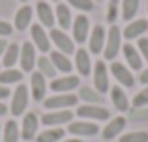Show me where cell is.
Here are the masks:
<instances>
[{
	"label": "cell",
	"mask_w": 148,
	"mask_h": 142,
	"mask_svg": "<svg viewBox=\"0 0 148 142\" xmlns=\"http://www.w3.org/2000/svg\"><path fill=\"white\" fill-rule=\"evenodd\" d=\"M94 86H96V92L99 94H105L109 88V73H107V66L105 62H96V67H94Z\"/></svg>",
	"instance_id": "5b68a950"
},
{
	"label": "cell",
	"mask_w": 148,
	"mask_h": 142,
	"mask_svg": "<svg viewBox=\"0 0 148 142\" xmlns=\"http://www.w3.org/2000/svg\"><path fill=\"white\" fill-rule=\"evenodd\" d=\"M146 30H148V21L146 19H137V21L130 22V24L124 28V37L135 39V37H141Z\"/></svg>",
	"instance_id": "9a60e30c"
},
{
	"label": "cell",
	"mask_w": 148,
	"mask_h": 142,
	"mask_svg": "<svg viewBox=\"0 0 148 142\" xmlns=\"http://www.w3.org/2000/svg\"><path fill=\"white\" fill-rule=\"evenodd\" d=\"M32 41L36 43V47L40 49L41 52H47L51 49V41L47 37V32L41 28V24H32Z\"/></svg>",
	"instance_id": "4fadbf2b"
},
{
	"label": "cell",
	"mask_w": 148,
	"mask_h": 142,
	"mask_svg": "<svg viewBox=\"0 0 148 142\" xmlns=\"http://www.w3.org/2000/svg\"><path fill=\"white\" fill-rule=\"evenodd\" d=\"M68 133L77 137H94L99 133V127L92 122H71L68 127Z\"/></svg>",
	"instance_id": "8992f818"
},
{
	"label": "cell",
	"mask_w": 148,
	"mask_h": 142,
	"mask_svg": "<svg viewBox=\"0 0 148 142\" xmlns=\"http://www.w3.org/2000/svg\"><path fill=\"white\" fill-rule=\"evenodd\" d=\"M88 28H90V22L86 15H77V19L73 21V39L77 43H84L88 37Z\"/></svg>",
	"instance_id": "8fae6325"
},
{
	"label": "cell",
	"mask_w": 148,
	"mask_h": 142,
	"mask_svg": "<svg viewBox=\"0 0 148 142\" xmlns=\"http://www.w3.org/2000/svg\"><path fill=\"white\" fill-rule=\"evenodd\" d=\"M130 120L133 122H143V120H148V110L145 109V107H135V109L130 110Z\"/></svg>",
	"instance_id": "836d02e7"
},
{
	"label": "cell",
	"mask_w": 148,
	"mask_h": 142,
	"mask_svg": "<svg viewBox=\"0 0 148 142\" xmlns=\"http://www.w3.org/2000/svg\"><path fill=\"white\" fill-rule=\"evenodd\" d=\"M137 10H139V0H122V17L126 21L133 19Z\"/></svg>",
	"instance_id": "f1b7e54d"
},
{
	"label": "cell",
	"mask_w": 148,
	"mask_h": 142,
	"mask_svg": "<svg viewBox=\"0 0 148 142\" xmlns=\"http://www.w3.org/2000/svg\"><path fill=\"white\" fill-rule=\"evenodd\" d=\"M66 135V131L62 127H54V129H47L45 133L38 135V142H58L62 140Z\"/></svg>",
	"instance_id": "484cf974"
},
{
	"label": "cell",
	"mask_w": 148,
	"mask_h": 142,
	"mask_svg": "<svg viewBox=\"0 0 148 142\" xmlns=\"http://www.w3.org/2000/svg\"><path fill=\"white\" fill-rule=\"evenodd\" d=\"M73 7L77 10H83V11H92L94 10V2L92 0H68Z\"/></svg>",
	"instance_id": "d590c367"
},
{
	"label": "cell",
	"mask_w": 148,
	"mask_h": 142,
	"mask_svg": "<svg viewBox=\"0 0 148 142\" xmlns=\"http://www.w3.org/2000/svg\"><path fill=\"white\" fill-rule=\"evenodd\" d=\"M56 19H58V24L60 28H69L71 24V13H69V7L66 4H58L56 6Z\"/></svg>",
	"instance_id": "4316f807"
},
{
	"label": "cell",
	"mask_w": 148,
	"mask_h": 142,
	"mask_svg": "<svg viewBox=\"0 0 148 142\" xmlns=\"http://www.w3.org/2000/svg\"><path fill=\"white\" fill-rule=\"evenodd\" d=\"M0 133H2V127H0Z\"/></svg>",
	"instance_id": "bcb514c9"
},
{
	"label": "cell",
	"mask_w": 148,
	"mask_h": 142,
	"mask_svg": "<svg viewBox=\"0 0 148 142\" xmlns=\"http://www.w3.org/2000/svg\"><path fill=\"white\" fill-rule=\"evenodd\" d=\"M54 2H58V0H54Z\"/></svg>",
	"instance_id": "7dc6e473"
},
{
	"label": "cell",
	"mask_w": 148,
	"mask_h": 142,
	"mask_svg": "<svg viewBox=\"0 0 148 142\" xmlns=\"http://www.w3.org/2000/svg\"><path fill=\"white\" fill-rule=\"evenodd\" d=\"M21 2H26V0H21Z\"/></svg>",
	"instance_id": "f6af8a7d"
},
{
	"label": "cell",
	"mask_w": 148,
	"mask_h": 142,
	"mask_svg": "<svg viewBox=\"0 0 148 142\" xmlns=\"http://www.w3.org/2000/svg\"><path fill=\"white\" fill-rule=\"evenodd\" d=\"M139 51H141L143 58L148 60V39L146 37H141V39H139Z\"/></svg>",
	"instance_id": "74e56055"
},
{
	"label": "cell",
	"mask_w": 148,
	"mask_h": 142,
	"mask_svg": "<svg viewBox=\"0 0 148 142\" xmlns=\"http://www.w3.org/2000/svg\"><path fill=\"white\" fill-rule=\"evenodd\" d=\"M26 105H28V86L19 84L17 90L13 94V103H11V114L13 116H21L25 112Z\"/></svg>",
	"instance_id": "3957f363"
},
{
	"label": "cell",
	"mask_w": 148,
	"mask_h": 142,
	"mask_svg": "<svg viewBox=\"0 0 148 142\" xmlns=\"http://www.w3.org/2000/svg\"><path fill=\"white\" fill-rule=\"evenodd\" d=\"M120 39H122V34H120V28L112 24L111 30L107 34V43H105V58L107 60H112L116 58L120 51Z\"/></svg>",
	"instance_id": "6da1fadb"
},
{
	"label": "cell",
	"mask_w": 148,
	"mask_h": 142,
	"mask_svg": "<svg viewBox=\"0 0 148 142\" xmlns=\"http://www.w3.org/2000/svg\"><path fill=\"white\" fill-rule=\"evenodd\" d=\"M79 86V77L69 75V77H62V79H54L51 82V90L58 92V94H68V92L75 90Z\"/></svg>",
	"instance_id": "9c48e42d"
},
{
	"label": "cell",
	"mask_w": 148,
	"mask_h": 142,
	"mask_svg": "<svg viewBox=\"0 0 148 142\" xmlns=\"http://www.w3.org/2000/svg\"><path fill=\"white\" fill-rule=\"evenodd\" d=\"M30 86H32V97L36 101H41L45 97V92H47V82H45V77L41 73H34L32 79H30Z\"/></svg>",
	"instance_id": "2e32d148"
},
{
	"label": "cell",
	"mask_w": 148,
	"mask_h": 142,
	"mask_svg": "<svg viewBox=\"0 0 148 142\" xmlns=\"http://www.w3.org/2000/svg\"><path fill=\"white\" fill-rule=\"evenodd\" d=\"M133 105L137 107V109H139V107L148 105V86L145 88V90H141V92H139V94L133 97Z\"/></svg>",
	"instance_id": "8d00e7d4"
},
{
	"label": "cell",
	"mask_w": 148,
	"mask_h": 142,
	"mask_svg": "<svg viewBox=\"0 0 148 142\" xmlns=\"http://www.w3.org/2000/svg\"><path fill=\"white\" fill-rule=\"evenodd\" d=\"M19 129L13 120H10L4 127V142H19Z\"/></svg>",
	"instance_id": "4dcf8cb0"
},
{
	"label": "cell",
	"mask_w": 148,
	"mask_h": 142,
	"mask_svg": "<svg viewBox=\"0 0 148 142\" xmlns=\"http://www.w3.org/2000/svg\"><path fill=\"white\" fill-rule=\"evenodd\" d=\"M8 112V109H6V105L4 103H0V116H4V114Z\"/></svg>",
	"instance_id": "7bdbcfd3"
},
{
	"label": "cell",
	"mask_w": 148,
	"mask_h": 142,
	"mask_svg": "<svg viewBox=\"0 0 148 142\" xmlns=\"http://www.w3.org/2000/svg\"><path fill=\"white\" fill-rule=\"evenodd\" d=\"M19 54H21V49H19V45H17V43H10V45H8V49L4 51V60H2V64L8 67V69H11V67L17 64Z\"/></svg>",
	"instance_id": "d4e9b609"
},
{
	"label": "cell",
	"mask_w": 148,
	"mask_h": 142,
	"mask_svg": "<svg viewBox=\"0 0 148 142\" xmlns=\"http://www.w3.org/2000/svg\"><path fill=\"white\" fill-rule=\"evenodd\" d=\"M23 80V73L17 69H6L0 73V82L2 84H15Z\"/></svg>",
	"instance_id": "f546056e"
},
{
	"label": "cell",
	"mask_w": 148,
	"mask_h": 142,
	"mask_svg": "<svg viewBox=\"0 0 148 142\" xmlns=\"http://www.w3.org/2000/svg\"><path fill=\"white\" fill-rule=\"evenodd\" d=\"M77 103V95L73 94H60V95H54V97H47L45 99V109L51 110H64L68 107H73Z\"/></svg>",
	"instance_id": "7a4b0ae2"
},
{
	"label": "cell",
	"mask_w": 148,
	"mask_h": 142,
	"mask_svg": "<svg viewBox=\"0 0 148 142\" xmlns=\"http://www.w3.org/2000/svg\"><path fill=\"white\" fill-rule=\"evenodd\" d=\"M75 67H77V71H79L83 77L90 75L92 64H90V56H88V51H84V49H79V51L75 52Z\"/></svg>",
	"instance_id": "ac0fdd59"
},
{
	"label": "cell",
	"mask_w": 148,
	"mask_h": 142,
	"mask_svg": "<svg viewBox=\"0 0 148 142\" xmlns=\"http://www.w3.org/2000/svg\"><path fill=\"white\" fill-rule=\"evenodd\" d=\"M36 10H38V17H40L41 24H45L47 28H53V24H54V13H53V10H51L49 4L41 0V2H38Z\"/></svg>",
	"instance_id": "44dd1931"
},
{
	"label": "cell",
	"mask_w": 148,
	"mask_h": 142,
	"mask_svg": "<svg viewBox=\"0 0 148 142\" xmlns=\"http://www.w3.org/2000/svg\"><path fill=\"white\" fill-rule=\"evenodd\" d=\"M118 4H120V0H111V2H109V7H107V21L111 22V24H114L116 17H118Z\"/></svg>",
	"instance_id": "e575fe53"
},
{
	"label": "cell",
	"mask_w": 148,
	"mask_h": 142,
	"mask_svg": "<svg viewBox=\"0 0 148 142\" xmlns=\"http://www.w3.org/2000/svg\"><path fill=\"white\" fill-rule=\"evenodd\" d=\"M111 73L114 75V79L118 80L122 86H127V88H131L135 84V79H133V75L130 73V69H127L126 66H122L120 62H112L111 64Z\"/></svg>",
	"instance_id": "ba28073f"
},
{
	"label": "cell",
	"mask_w": 148,
	"mask_h": 142,
	"mask_svg": "<svg viewBox=\"0 0 148 142\" xmlns=\"http://www.w3.org/2000/svg\"><path fill=\"white\" fill-rule=\"evenodd\" d=\"M141 82L143 84H148V69H145L141 73Z\"/></svg>",
	"instance_id": "60d3db41"
},
{
	"label": "cell",
	"mask_w": 148,
	"mask_h": 142,
	"mask_svg": "<svg viewBox=\"0 0 148 142\" xmlns=\"http://www.w3.org/2000/svg\"><path fill=\"white\" fill-rule=\"evenodd\" d=\"M77 116L81 118H92V120H107V118H111V114H109L107 109H103V107H96V105H84V107H79L77 109Z\"/></svg>",
	"instance_id": "52a82bcc"
},
{
	"label": "cell",
	"mask_w": 148,
	"mask_h": 142,
	"mask_svg": "<svg viewBox=\"0 0 148 142\" xmlns=\"http://www.w3.org/2000/svg\"><path fill=\"white\" fill-rule=\"evenodd\" d=\"M11 32H13V28H11V24H8V22L0 21V36H10Z\"/></svg>",
	"instance_id": "f35d334b"
},
{
	"label": "cell",
	"mask_w": 148,
	"mask_h": 142,
	"mask_svg": "<svg viewBox=\"0 0 148 142\" xmlns=\"http://www.w3.org/2000/svg\"><path fill=\"white\" fill-rule=\"evenodd\" d=\"M32 21V7L30 6H23L21 10L15 13V28L17 30H26Z\"/></svg>",
	"instance_id": "7402d4cb"
},
{
	"label": "cell",
	"mask_w": 148,
	"mask_h": 142,
	"mask_svg": "<svg viewBox=\"0 0 148 142\" xmlns=\"http://www.w3.org/2000/svg\"><path fill=\"white\" fill-rule=\"evenodd\" d=\"M120 142H148V133L146 131L126 133V135L120 137Z\"/></svg>",
	"instance_id": "d6a6232c"
},
{
	"label": "cell",
	"mask_w": 148,
	"mask_h": 142,
	"mask_svg": "<svg viewBox=\"0 0 148 142\" xmlns=\"http://www.w3.org/2000/svg\"><path fill=\"white\" fill-rule=\"evenodd\" d=\"M19 62H21L23 71H32L34 64H36V49L32 43H23L21 54H19Z\"/></svg>",
	"instance_id": "30bf717a"
},
{
	"label": "cell",
	"mask_w": 148,
	"mask_h": 142,
	"mask_svg": "<svg viewBox=\"0 0 148 142\" xmlns=\"http://www.w3.org/2000/svg\"><path fill=\"white\" fill-rule=\"evenodd\" d=\"M62 142H83L81 139H71V140H62Z\"/></svg>",
	"instance_id": "ee69618b"
},
{
	"label": "cell",
	"mask_w": 148,
	"mask_h": 142,
	"mask_svg": "<svg viewBox=\"0 0 148 142\" xmlns=\"http://www.w3.org/2000/svg\"><path fill=\"white\" fill-rule=\"evenodd\" d=\"M79 97L84 99L86 103H103V95H101L99 92H96V90H92V88H88V86L79 88Z\"/></svg>",
	"instance_id": "83f0119b"
},
{
	"label": "cell",
	"mask_w": 148,
	"mask_h": 142,
	"mask_svg": "<svg viewBox=\"0 0 148 142\" xmlns=\"http://www.w3.org/2000/svg\"><path fill=\"white\" fill-rule=\"evenodd\" d=\"M103 45H105V30H103V26L98 24V26H94L92 36H90V51L94 54H99Z\"/></svg>",
	"instance_id": "ffe728a7"
},
{
	"label": "cell",
	"mask_w": 148,
	"mask_h": 142,
	"mask_svg": "<svg viewBox=\"0 0 148 142\" xmlns=\"http://www.w3.org/2000/svg\"><path fill=\"white\" fill-rule=\"evenodd\" d=\"M111 97H112L114 107L120 110V112H126V110H130V101H127L126 94H124V90H122L120 86L111 88Z\"/></svg>",
	"instance_id": "603a6c76"
},
{
	"label": "cell",
	"mask_w": 148,
	"mask_h": 142,
	"mask_svg": "<svg viewBox=\"0 0 148 142\" xmlns=\"http://www.w3.org/2000/svg\"><path fill=\"white\" fill-rule=\"evenodd\" d=\"M8 95H10V90L4 88V86H0V99H6Z\"/></svg>",
	"instance_id": "ab89813d"
},
{
	"label": "cell",
	"mask_w": 148,
	"mask_h": 142,
	"mask_svg": "<svg viewBox=\"0 0 148 142\" xmlns=\"http://www.w3.org/2000/svg\"><path fill=\"white\" fill-rule=\"evenodd\" d=\"M51 41L58 47V51H60L62 54H73V52H75V45H73V41L64 34V30L53 28L51 30Z\"/></svg>",
	"instance_id": "277c9868"
},
{
	"label": "cell",
	"mask_w": 148,
	"mask_h": 142,
	"mask_svg": "<svg viewBox=\"0 0 148 142\" xmlns=\"http://www.w3.org/2000/svg\"><path fill=\"white\" fill-rule=\"evenodd\" d=\"M38 67H40V73L41 75H47V77H54L56 75V67L53 66V62H51V58L47 56H41L40 60H38Z\"/></svg>",
	"instance_id": "1f68e13d"
},
{
	"label": "cell",
	"mask_w": 148,
	"mask_h": 142,
	"mask_svg": "<svg viewBox=\"0 0 148 142\" xmlns=\"http://www.w3.org/2000/svg\"><path fill=\"white\" fill-rule=\"evenodd\" d=\"M124 56H126V60H127V64H130L131 69L139 71L143 67V56L137 52V49H135L133 45H130V43L124 45Z\"/></svg>",
	"instance_id": "d6986e66"
},
{
	"label": "cell",
	"mask_w": 148,
	"mask_h": 142,
	"mask_svg": "<svg viewBox=\"0 0 148 142\" xmlns=\"http://www.w3.org/2000/svg\"><path fill=\"white\" fill-rule=\"evenodd\" d=\"M8 49V41H4V39H0V56L4 54V51Z\"/></svg>",
	"instance_id": "b9f144b4"
},
{
	"label": "cell",
	"mask_w": 148,
	"mask_h": 142,
	"mask_svg": "<svg viewBox=\"0 0 148 142\" xmlns=\"http://www.w3.org/2000/svg\"><path fill=\"white\" fill-rule=\"evenodd\" d=\"M124 127H126V118H124V116L112 118V120L107 124V127L103 129V139L105 140H112L118 133H122Z\"/></svg>",
	"instance_id": "e0dca14e"
},
{
	"label": "cell",
	"mask_w": 148,
	"mask_h": 142,
	"mask_svg": "<svg viewBox=\"0 0 148 142\" xmlns=\"http://www.w3.org/2000/svg\"><path fill=\"white\" fill-rule=\"evenodd\" d=\"M38 124H40V120H38V116L34 112H28L25 118H23V131H21V137L25 140H32V137L36 135L38 131Z\"/></svg>",
	"instance_id": "5bb4252c"
},
{
	"label": "cell",
	"mask_w": 148,
	"mask_h": 142,
	"mask_svg": "<svg viewBox=\"0 0 148 142\" xmlns=\"http://www.w3.org/2000/svg\"><path fill=\"white\" fill-rule=\"evenodd\" d=\"M51 62H53V66L56 67V71H62V73H69L71 71V62H69V58L66 54H62L60 51H54L53 54H51Z\"/></svg>",
	"instance_id": "cb8c5ba5"
},
{
	"label": "cell",
	"mask_w": 148,
	"mask_h": 142,
	"mask_svg": "<svg viewBox=\"0 0 148 142\" xmlns=\"http://www.w3.org/2000/svg\"><path fill=\"white\" fill-rule=\"evenodd\" d=\"M71 118L73 114L64 109V110H56V112H47L41 118V122L45 125H62V124H71Z\"/></svg>",
	"instance_id": "7c38bea8"
}]
</instances>
